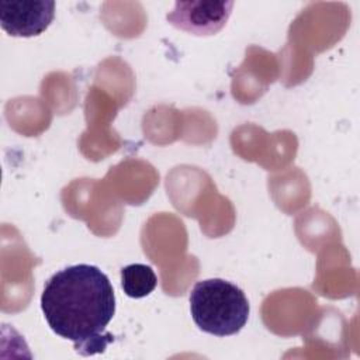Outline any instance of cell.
Wrapping results in <instances>:
<instances>
[{"instance_id": "cell-1", "label": "cell", "mask_w": 360, "mask_h": 360, "mask_svg": "<svg viewBox=\"0 0 360 360\" xmlns=\"http://www.w3.org/2000/svg\"><path fill=\"white\" fill-rule=\"evenodd\" d=\"M41 308L49 328L80 354L101 353L112 342L105 328L115 312L114 288L96 266L75 264L55 273L44 287Z\"/></svg>"}, {"instance_id": "cell-2", "label": "cell", "mask_w": 360, "mask_h": 360, "mask_svg": "<svg viewBox=\"0 0 360 360\" xmlns=\"http://www.w3.org/2000/svg\"><path fill=\"white\" fill-rule=\"evenodd\" d=\"M249 302L245 292L222 278L198 281L190 292V312L194 323L210 335L231 336L248 322Z\"/></svg>"}, {"instance_id": "cell-3", "label": "cell", "mask_w": 360, "mask_h": 360, "mask_svg": "<svg viewBox=\"0 0 360 360\" xmlns=\"http://www.w3.org/2000/svg\"><path fill=\"white\" fill-rule=\"evenodd\" d=\"M233 7V1H176L166 20L176 28L193 35H212L221 31Z\"/></svg>"}, {"instance_id": "cell-4", "label": "cell", "mask_w": 360, "mask_h": 360, "mask_svg": "<svg viewBox=\"0 0 360 360\" xmlns=\"http://www.w3.org/2000/svg\"><path fill=\"white\" fill-rule=\"evenodd\" d=\"M55 17V1L49 0H1L0 25L11 37H37Z\"/></svg>"}, {"instance_id": "cell-5", "label": "cell", "mask_w": 360, "mask_h": 360, "mask_svg": "<svg viewBox=\"0 0 360 360\" xmlns=\"http://www.w3.org/2000/svg\"><path fill=\"white\" fill-rule=\"evenodd\" d=\"M158 284V278L150 266L134 263L121 269V287L131 298L149 295Z\"/></svg>"}]
</instances>
